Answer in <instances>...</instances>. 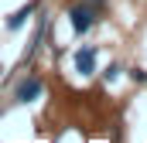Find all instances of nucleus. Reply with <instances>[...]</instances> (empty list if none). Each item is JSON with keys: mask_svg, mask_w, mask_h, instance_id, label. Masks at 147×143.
<instances>
[{"mask_svg": "<svg viewBox=\"0 0 147 143\" xmlns=\"http://www.w3.org/2000/svg\"><path fill=\"white\" fill-rule=\"evenodd\" d=\"M38 96H41V78H24L21 85H17V102H34Z\"/></svg>", "mask_w": 147, "mask_h": 143, "instance_id": "nucleus-2", "label": "nucleus"}, {"mask_svg": "<svg viewBox=\"0 0 147 143\" xmlns=\"http://www.w3.org/2000/svg\"><path fill=\"white\" fill-rule=\"evenodd\" d=\"M75 68L82 72V75H92V68H96V51L92 48H82L75 55Z\"/></svg>", "mask_w": 147, "mask_h": 143, "instance_id": "nucleus-3", "label": "nucleus"}, {"mask_svg": "<svg viewBox=\"0 0 147 143\" xmlns=\"http://www.w3.org/2000/svg\"><path fill=\"white\" fill-rule=\"evenodd\" d=\"M69 17H72V27L79 34H86L92 24H96V7L92 3H75L72 10H69Z\"/></svg>", "mask_w": 147, "mask_h": 143, "instance_id": "nucleus-1", "label": "nucleus"}]
</instances>
